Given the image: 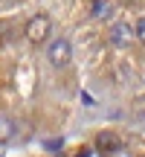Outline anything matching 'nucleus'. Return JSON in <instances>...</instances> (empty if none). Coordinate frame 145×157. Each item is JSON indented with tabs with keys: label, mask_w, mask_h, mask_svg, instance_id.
I'll return each mask as SVG.
<instances>
[{
	"label": "nucleus",
	"mask_w": 145,
	"mask_h": 157,
	"mask_svg": "<svg viewBox=\"0 0 145 157\" xmlns=\"http://www.w3.org/2000/svg\"><path fill=\"white\" fill-rule=\"evenodd\" d=\"M134 32H136V38H139L142 44H145V17H139V21H136V26H134Z\"/></svg>",
	"instance_id": "obj_7"
},
{
	"label": "nucleus",
	"mask_w": 145,
	"mask_h": 157,
	"mask_svg": "<svg viewBox=\"0 0 145 157\" xmlns=\"http://www.w3.org/2000/svg\"><path fill=\"white\" fill-rule=\"evenodd\" d=\"M50 32H52V21L46 15H35V17H29L26 21V26H23V35H26V41L29 44H44L46 38H50Z\"/></svg>",
	"instance_id": "obj_1"
},
{
	"label": "nucleus",
	"mask_w": 145,
	"mask_h": 157,
	"mask_svg": "<svg viewBox=\"0 0 145 157\" xmlns=\"http://www.w3.org/2000/svg\"><path fill=\"white\" fill-rule=\"evenodd\" d=\"M110 9H113V0H93V15L96 17H105Z\"/></svg>",
	"instance_id": "obj_6"
},
{
	"label": "nucleus",
	"mask_w": 145,
	"mask_h": 157,
	"mask_svg": "<svg viewBox=\"0 0 145 157\" xmlns=\"http://www.w3.org/2000/svg\"><path fill=\"white\" fill-rule=\"evenodd\" d=\"M46 61H50L55 70L67 67V64L72 61V44L67 38H55L50 47H46Z\"/></svg>",
	"instance_id": "obj_2"
},
{
	"label": "nucleus",
	"mask_w": 145,
	"mask_h": 157,
	"mask_svg": "<svg viewBox=\"0 0 145 157\" xmlns=\"http://www.w3.org/2000/svg\"><path fill=\"white\" fill-rule=\"evenodd\" d=\"M136 41V32H134V26H131V23H125V21H116L110 26V44L113 47H131Z\"/></svg>",
	"instance_id": "obj_3"
},
{
	"label": "nucleus",
	"mask_w": 145,
	"mask_h": 157,
	"mask_svg": "<svg viewBox=\"0 0 145 157\" xmlns=\"http://www.w3.org/2000/svg\"><path fill=\"white\" fill-rule=\"evenodd\" d=\"M96 148H102V151H113V148H119V137L113 134V131H99V137H96Z\"/></svg>",
	"instance_id": "obj_4"
},
{
	"label": "nucleus",
	"mask_w": 145,
	"mask_h": 157,
	"mask_svg": "<svg viewBox=\"0 0 145 157\" xmlns=\"http://www.w3.org/2000/svg\"><path fill=\"white\" fill-rule=\"evenodd\" d=\"M15 131H17L15 119L6 117V113H0V146H3V143H9L12 137H15Z\"/></svg>",
	"instance_id": "obj_5"
}]
</instances>
